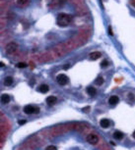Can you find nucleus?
<instances>
[{
    "label": "nucleus",
    "instance_id": "f257e3e1",
    "mask_svg": "<svg viewBox=\"0 0 135 150\" xmlns=\"http://www.w3.org/2000/svg\"><path fill=\"white\" fill-rule=\"evenodd\" d=\"M71 20H72V17L68 14H64V13H61L57 16V19H56V23L59 27H66L68 26L70 23H71Z\"/></svg>",
    "mask_w": 135,
    "mask_h": 150
},
{
    "label": "nucleus",
    "instance_id": "f03ea898",
    "mask_svg": "<svg viewBox=\"0 0 135 150\" xmlns=\"http://www.w3.org/2000/svg\"><path fill=\"white\" fill-rule=\"evenodd\" d=\"M17 49H18L17 43H15V42H10V43L6 46V53L8 55H12L17 51Z\"/></svg>",
    "mask_w": 135,
    "mask_h": 150
},
{
    "label": "nucleus",
    "instance_id": "7ed1b4c3",
    "mask_svg": "<svg viewBox=\"0 0 135 150\" xmlns=\"http://www.w3.org/2000/svg\"><path fill=\"white\" fill-rule=\"evenodd\" d=\"M24 112L26 113V114H37V113H39V109L38 108V107H34L33 105H27V106H25L24 107Z\"/></svg>",
    "mask_w": 135,
    "mask_h": 150
},
{
    "label": "nucleus",
    "instance_id": "20e7f679",
    "mask_svg": "<svg viewBox=\"0 0 135 150\" xmlns=\"http://www.w3.org/2000/svg\"><path fill=\"white\" fill-rule=\"evenodd\" d=\"M87 141H88V143H90L92 145H96L99 142V137L95 133H90L87 136Z\"/></svg>",
    "mask_w": 135,
    "mask_h": 150
},
{
    "label": "nucleus",
    "instance_id": "39448f33",
    "mask_svg": "<svg viewBox=\"0 0 135 150\" xmlns=\"http://www.w3.org/2000/svg\"><path fill=\"white\" fill-rule=\"evenodd\" d=\"M56 80H57V82H58L60 85H65V84H67V82H68V77L66 76V75H64V74L58 75L57 78H56Z\"/></svg>",
    "mask_w": 135,
    "mask_h": 150
},
{
    "label": "nucleus",
    "instance_id": "423d86ee",
    "mask_svg": "<svg viewBox=\"0 0 135 150\" xmlns=\"http://www.w3.org/2000/svg\"><path fill=\"white\" fill-rule=\"evenodd\" d=\"M118 102H119V98H118V96H116V95H112V96H110L109 99V103L110 105H112V106L116 105Z\"/></svg>",
    "mask_w": 135,
    "mask_h": 150
},
{
    "label": "nucleus",
    "instance_id": "0eeeda50",
    "mask_svg": "<svg viewBox=\"0 0 135 150\" xmlns=\"http://www.w3.org/2000/svg\"><path fill=\"white\" fill-rule=\"evenodd\" d=\"M100 126L103 127V128H108L109 126H110V122L109 119H102L100 121Z\"/></svg>",
    "mask_w": 135,
    "mask_h": 150
},
{
    "label": "nucleus",
    "instance_id": "6e6552de",
    "mask_svg": "<svg viewBox=\"0 0 135 150\" xmlns=\"http://www.w3.org/2000/svg\"><path fill=\"white\" fill-rule=\"evenodd\" d=\"M46 103H47V105H49V106H52V105H54L55 103H56V101H57V99H56V97L55 96H48V97L46 98Z\"/></svg>",
    "mask_w": 135,
    "mask_h": 150
},
{
    "label": "nucleus",
    "instance_id": "1a4fd4ad",
    "mask_svg": "<svg viewBox=\"0 0 135 150\" xmlns=\"http://www.w3.org/2000/svg\"><path fill=\"white\" fill-rule=\"evenodd\" d=\"M101 56H102L101 52H98V51H96V52H92L91 54H90V60H92V61L98 60Z\"/></svg>",
    "mask_w": 135,
    "mask_h": 150
},
{
    "label": "nucleus",
    "instance_id": "9d476101",
    "mask_svg": "<svg viewBox=\"0 0 135 150\" xmlns=\"http://www.w3.org/2000/svg\"><path fill=\"white\" fill-rule=\"evenodd\" d=\"M123 136H124V134L119 131H116L115 133H113V138L116 139V140H121V139L123 138Z\"/></svg>",
    "mask_w": 135,
    "mask_h": 150
},
{
    "label": "nucleus",
    "instance_id": "9b49d317",
    "mask_svg": "<svg viewBox=\"0 0 135 150\" xmlns=\"http://www.w3.org/2000/svg\"><path fill=\"white\" fill-rule=\"evenodd\" d=\"M17 5L20 7H26L30 4V0H16Z\"/></svg>",
    "mask_w": 135,
    "mask_h": 150
},
{
    "label": "nucleus",
    "instance_id": "f8f14e48",
    "mask_svg": "<svg viewBox=\"0 0 135 150\" xmlns=\"http://www.w3.org/2000/svg\"><path fill=\"white\" fill-rule=\"evenodd\" d=\"M0 101L3 104H7L10 102V96L8 94H2L1 97H0Z\"/></svg>",
    "mask_w": 135,
    "mask_h": 150
},
{
    "label": "nucleus",
    "instance_id": "ddd939ff",
    "mask_svg": "<svg viewBox=\"0 0 135 150\" xmlns=\"http://www.w3.org/2000/svg\"><path fill=\"white\" fill-rule=\"evenodd\" d=\"M48 89H49V87H48V85H46V84H41L40 87L38 88V90L39 92H41V93H46L48 91Z\"/></svg>",
    "mask_w": 135,
    "mask_h": 150
},
{
    "label": "nucleus",
    "instance_id": "4468645a",
    "mask_svg": "<svg viewBox=\"0 0 135 150\" xmlns=\"http://www.w3.org/2000/svg\"><path fill=\"white\" fill-rule=\"evenodd\" d=\"M12 83H13V78L12 77H6L4 79V84L6 87H10Z\"/></svg>",
    "mask_w": 135,
    "mask_h": 150
},
{
    "label": "nucleus",
    "instance_id": "2eb2a0df",
    "mask_svg": "<svg viewBox=\"0 0 135 150\" xmlns=\"http://www.w3.org/2000/svg\"><path fill=\"white\" fill-rule=\"evenodd\" d=\"M87 92L90 96H94L96 94V89L93 87H87Z\"/></svg>",
    "mask_w": 135,
    "mask_h": 150
},
{
    "label": "nucleus",
    "instance_id": "dca6fc26",
    "mask_svg": "<svg viewBox=\"0 0 135 150\" xmlns=\"http://www.w3.org/2000/svg\"><path fill=\"white\" fill-rule=\"evenodd\" d=\"M103 83V77H98L96 80H95V84L96 85H102Z\"/></svg>",
    "mask_w": 135,
    "mask_h": 150
},
{
    "label": "nucleus",
    "instance_id": "f3484780",
    "mask_svg": "<svg viewBox=\"0 0 135 150\" xmlns=\"http://www.w3.org/2000/svg\"><path fill=\"white\" fill-rule=\"evenodd\" d=\"M109 66V62H108V60H103L102 63H101V67L102 68H107Z\"/></svg>",
    "mask_w": 135,
    "mask_h": 150
},
{
    "label": "nucleus",
    "instance_id": "a211bd4d",
    "mask_svg": "<svg viewBox=\"0 0 135 150\" xmlns=\"http://www.w3.org/2000/svg\"><path fill=\"white\" fill-rule=\"evenodd\" d=\"M17 67L18 68H21V69H22V68H26L27 67V64L24 63V62H21V63H18L17 64Z\"/></svg>",
    "mask_w": 135,
    "mask_h": 150
},
{
    "label": "nucleus",
    "instance_id": "6ab92c4d",
    "mask_svg": "<svg viewBox=\"0 0 135 150\" xmlns=\"http://www.w3.org/2000/svg\"><path fill=\"white\" fill-rule=\"evenodd\" d=\"M45 150H57V148H56V146H54V145H49V146L46 147Z\"/></svg>",
    "mask_w": 135,
    "mask_h": 150
},
{
    "label": "nucleus",
    "instance_id": "aec40b11",
    "mask_svg": "<svg viewBox=\"0 0 135 150\" xmlns=\"http://www.w3.org/2000/svg\"><path fill=\"white\" fill-rule=\"evenodd\" d=\"M82 110H83V112H84V113H88L90 111V107L89 106L88 107H85V108H83Z\"/></svg>",
    "mask_w": 135,
    "mask_h": 150
},
{
    "label": "nucleus",
    "instance_id": "412c9836",
    "mask_svg": "<svg viewBox=\"0 0 135 150\" xmlns=\"http://www.w3.org/2000/svg\"><path fill=\"white\" fill-rule=\"evenodd\" d=\"M18 123H19V125H25L27 123V121L26 120H20Z\"/></svg>",
    "mask_w": 135,
    "mask_h": 150
},
{
    "label": "nucleus",
    "instance_id": "4be33fe9",
    "mask_svg": "<svg viewBox=\"0 0 135 150\" xmlns=\"http://www.w3.org/2000/svg\"><path fill=\"white\" fill-rule=\"evenodd\" d=\"M109 34L110 35H112V31H111V29H110V28L109 29Z\"/></svg>",
    "mask_w": 135,
    "mask_h": 150
},
{
    "label": "nucleus",
    "instance_id": "5701e85b",
    "mask_svg": "<svg viewBox=\"0 0 135 150\" xmlns=\"http://www.w3.org/2000/svg\"><path fill=\"white\" fill-rule=\"evenodd\" d=\"M0 67H4V64L1 62V63H0Z\"/></svg>",
    "mask_w": 135,
    "mask_h": 150
},
{
    "label": "nucleus",
    "instance_id": "b1692460",
    "mask_svg": "<svg viewBox=\"0 0 135 150\" xmlns=\"http://www.w3.org/2000/svg\"><path fill=\"white\" fill-rule=\"evenodd\" d=\"M132 136H133V138H135V131L133 132V133H132Z\"/></svg>",
    "mask_w": 135,
    "mask_h": 150
}]
</instances>
